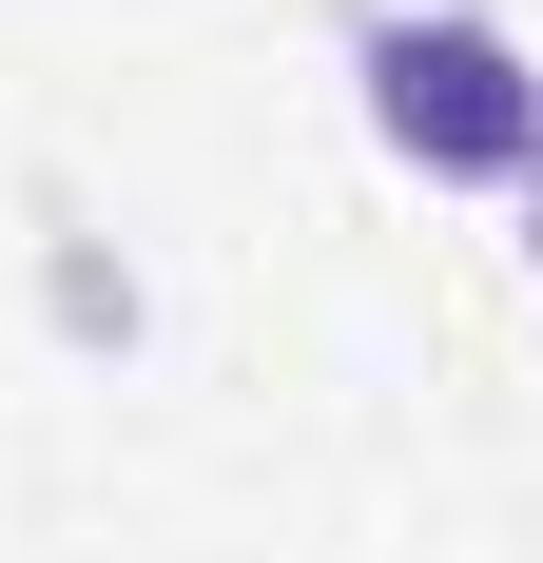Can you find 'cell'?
<instances>
[{
    "mask_svg": "<svg viewBox=\"0 0 543 563\" xmlns=\"http://www.w3.org/2000/svg\"><path fill=\"white\" fill-rule=\"evenodd\" d=\"M58 331H78V350H136V273H117L98 233H58Z\"/></svg>",
    "mask_w": 543,
    "mask_h": 563,
    "instance_id": "obj_2",
    "label": "cell"
},
{
    "mask_svg": "<svg viewBox=\"0 0 543 563\" xmlns=\"http://www.w3.org/2000/svg\"><path fill=\"white\" fill-rule=\"evenodd\" d=\"M524 253H543V175H524Z\"/></svg>",
    "mask_w": 543,
    "mask_h": 563,
    "instance_id": "obj_3",
    "label": "cell"
},
{
    "mask_svg": "<svg viewBox=\"0 0 543 563\" xmlns=\"http://www.w3.org/2000/svg\"><path fill=\"white\" fill-rule=\"evenodd\" d=\"M350 98H369V136L428 195H524L543 175V58L486 0H369L350 20Z\"/></svg>",
    "mask_w": 543,
    "mask_h": 563,
    "instance_id": "obj_1",
    "label": "cell"
}]
</instances>
